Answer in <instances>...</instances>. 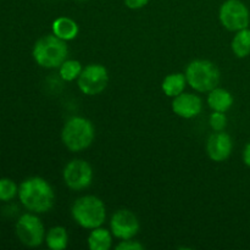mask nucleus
<instances>
[{
    "label": "nucleus",
    "mask_w": 250,
    "mask_h": 250,
    "mask_svg": "<svg viewBox=\"0 0 250 250\" xmlns=\"http://www.w3.org/2000/svg\"><path fill=\"white\" fill-rule=\"evenodd\" d=\"M150 0H124L125 5L131 10H139L146 7Z\"/></svg>",
    "instance_id": "nucleus-23"
},
{
    "label": "nucleus",
    "mask_w": 250,
    "mask_h": 250,
    "mask_svg": "<svg viewBox=\"0 0 250 250\" xmlns=\"http://www.w3.org/2000/svg\"><path fill=\"white\" fill-rule=\"evenodd\" d=\"M172 111L182 119L190 120L197 117L203 110V100L199 95L193 93H181L171 103Z\"/></svg>",
    "instance_id": "nucleus-12"
},
{
    "label": "nucleus",
    "mask_w": 250,
    "mask_h": 250,
    "mask_svg": "<svg viewBox=\"0 0 250 250\" xmlns=\"http://www.w3.org/2000/svg\"><path fill=\"white\" fill-rule=\"evenodd\" d=\"M243 163L244 165L250 167V142L247 144L243 150Z\"/></svg>",
    "instance_id": "nucleus-24"
},
{
    "label": "nucleus",
    "mask_w": 250,
    "mask_h": 250,
    "mask_svg": "<svg viewBox=\"0 0 250 250\" xmlns=\"http://www.w3.org/2000/svg\"><path fill=\"white\" fill-rule=\"evenodd\" d=\"M187 84V78H186L185 73L175 72L170 73L164 78L163 83H161V89L167 97L175 98L185 92Z\"/></svg>",
    "instance_id": "nucleus-16"
},
{
    "label": "nucleus",
    "mask_w": 250,
    "mask_h": 250,
    "mask_svg": "<svg viewBox=\"0 0 250 250\" xmlns=\"http://www.w3.org/2000/svg\"><path fill=\"white\" fill-rule=\"evenodd\" d=\"M95 138V128L92 121L82 116H72L63 124L61 141L72 153L89 148Z\"/></svg>",
    "instance_id": "nucleus-4"
},
{
    "label": "nucleus",
    "mask_w": 250,
    "mask_h": 250,
    "mask_svg": "<svg viewBox=\"0 0 250 250\" xmlns=\"http://www.w3.org/2000/svg\"><path fill=\"white\" fill-rule=\"evenodd\" d=\"M45 244L51 250H63L67 248L68 233L65 227H51L45 234Z\"/></svg>",
    "instance_id": "nucleus-18"
},
{
    "label": "nucleus",
    "mask_w": 250,
    "mask_h": 250,
    "mask_svg": "<svg viewBox=\"0 0 250 250\" xmlns=\"http://www.w3.org/2000/svg\"><path fill=\"white\" fill-rule=\"evenodd\" d=\"M231 49L239 59H246L250 55V28H244L234 32L231 42Z\"/></svg>",
    "instance_id": "nucleus-17"
},
{
    "label": "nucleus",
    "mask_w": 250,
    "mask_h": 250,
    "mask_svg": "<svg viewBox=\"0 0 250 250\" xmlns=\"http://www.w3.org/2000/svg\"><path fill=\"white\" fill-rule=\"evenodd\" d=\"M187 83L192 89L198 93H209L219 87L221 72L212 61L205 59H197L190 61L186 68Z\"/></svg>",
    "instance_id": "nucleus-5"
},
{
    "label": "nucleus",
    "mask_w": 250,
    "mask_h": 250,
    "mask_svg": "<svg viewBox=\"0 0 250 250\" xmlns=\"http://www.w3.org/2000/svg\"><path fill=\"white\" fill-rule=\"evenodd\" d=\"M71 216L82 229H97L106 221V207L104 202L95 195H83L73 202Z\"/></svg>",
    "instance_id": "nucleus-3"
},
{
    "label": "nucleus",
    "mask_w": 250,
    "mask_h": 250,
    "mask_svg": "<svg viewBox=\"0 0 250 250\" xmlns=\"http://www.w3.org/2000/svg\"><path fill=\"white\" fill-rule=\"evenodd\" d=\"M116 250H143L144 247L143 244L139 243L138 241H134L133 238L131 239H124V241L120 242L116 247Z\"/></svg>",
    "instance_id": "nucleus-22"
},
{
    "label": "nucleus",
    "mask_w": 250,
    "mask_h": 250,
    "mask_svg": "<svg viewBox=\"0 0 250 250\" xmlns=\"http://www.w3.org/2000/svg\"><path fill=\"white\" fill-rule=\"evenodd\" d=\"M220 23L229 32L248 28L250 11L242 0H225L219 9Z\"/></svg>",
    "instance_id": "nucleus-7"
},
{
    "label": "nucleus",
    "mask_w": 250,
    "mask_h": 250,
    "mask_svg": "<svg viewBox=\"0 0 250 250\" xmlns=\"http://www.w3.org/2000/svg\"><path fill=\"white\" fill-rule=\"evenodd\" d=\"M109 84V71L102 63H89L83 67L77 85L81 92L89 97L100 94Z\"/></svg>",
    "instance_id": "nucleus-8"
},
{
    "label": "nucleus",
    "mask_w": 250,
    "mask_h": 250,
    "mask_svg": "<svg viewBox=\"0 0 250 250\" xmlns=\"http://www.w3.org/2000/svg\"><path fill=\"white\" fill-rule=\"evenodd\" d=\"M51 29H53V33L56 37H59V38L65 42L73 41L78 36V32H80V27H78L77 22L67 16H60L54 20Z\"/></svg>",
    "instance_id": "nucleus-14"
},
{
    "label": "nucleus",
    "mask_w": 250,
    "mask_h": 250,
    "mask_svg": "<svg viewBox=\"0 0 250 250\" xmlns=\"http://www.w3.org/2000/svg\"><path fill=\"white\" fill-rule=\"evenodd\" d=\"M15 233L20 243L28 248H37L45 242V227L38 214L31 211L24 212L17 219Z\"/></svg>",
    "instance_id": "nucleus-6"
},
{
    "label": "nucleus",
    "mask_w": 250,
    "mask_h": 250,
    "mask_svg": "<svg viewBox=\"0 0 250 250\" xmlns=\"http://www.w3.org/2000/svg\"><path fill=\"white\" fill-rule=\"evenodd\" d=\"M32 56L41 67L48 70L59 68L68 56L67 43L54 33L45 34L34 43Z\"/></svg>",
    "instance_id": "nucleus-2"
},
{
    "label": "nucleus",
    "mask_w": 250,
    "mask_h": 250,
    "mask_svg": "<svg viewBox=\"0 0 250 250\" xmlns=\"http://www.w3.org/2000/svg\"><path fill=\"white\" fill-rule=\"evenodd\" d=\"M207 102L212 111L227 112L233 106L234 99L229 90L221 87H216L212 90H210L209 94H208Z\"/></svg>",
    "instance_id": "nucleus-13"
},
{
    "label": "nucleus",
    "mask_w": 250,
    "mask_h": 250,
    "mask_svg": "<svg viewBox=\"0 0 250 250\" xmlns=\"http://www.w3.org/2000/svg\"><path fill=\"white\" fill-rule=\"evenodd\" d=\"M62 178L71 190L80 192L87 189L92 185L93 168L88 161L83 159H73L63 167Z\"/></svg>",
    "instance_id": "nucleus-9"
},
{
    "label": "nucleus",
    "mask_w": 250,
    "mask_h": 250,
    "mask_svg": "<svg viewBox=\"0 0 250 250\" xmlns=\"http://www.w3.org/2000/svg\"><path fill=\"white\" fill-rule=\"evenodd\" d=\"M141 225L138 217L128 209H120L114 212L110 220V231L115 238L124 241L131 239L138 234Z\"/></svg>",
    "instance_id": "nucleus-10"
},
{
    "label": "nucleus",
    "mask_w": 250,
    "mask_h": 250,
    "mask_svg": "<svg viewBox=\"0 0 250 250\" xmlns=\"http://www.w3.org/2000/svg\"><path fill=\"white\" fill-rule=\"evenodd\" d=\"M20 186L9 177L0 178V202L9 203L19 197Z\"/></svg>",
    "instance_id": "nucleus-20"
},
{
    "label": "nucleus",
    "mask_w": 250,
    "mask_h": 250,
    "mask_svg": "<svg viewBox=\"0 0 250 250\" xmlns=\"http://www.w3.org/2000/svg\"><path fill=\"white\" fill-rule=\"evenodd\" d=\"M112 233L104 227H97L90 229L87 243L90 250H109L112 246Z\"/></svg>",
    "instance_id": "nucleus-15"
},
{
    "label": "nucleus",
    "mask_w": 250,
    "mask_h": 250,
    "mask_svg": "<svg viewBox=\"0 0 250 250\" xmlns=\"http://www.w3.org/2000/svg\"><path fill=\"white\" fill-rule=\"evenodd\" d=\"M76 1H88V0H76Z\"/></svg>",
    "instance_id": "nucleus-25"
},
{
    "label": "nucleus",
    "mask_w": 250,
    "mask_h": 250,
    "mask_svg": "<svg viewBox=\"0 0 250 250\" xmlns=\"http://www.w3.org/2000/svg\"><path fill=\"white\" fill-rule=\"evenodd\" d=\"M19 200L27 211L45 214L54 208L55 192L45 178L33 176L20 183Z\"/></svg>",
    "instance_id": "nucleus-1"
},
{
    "label": "nucleus",
    "mask_w": 250,
    "mask_h": 250,
    "mask_svg": "<svg viewBox=\"0 0 250 250\" xmlns=\"http://www.w3.org/2000/svg\"><path fill=\"white\" fill-rule=\"evenodd\" d=\"M209 125L214 132L225 131L227 126L226 112L212 111V114L209 117Z\"/></svg>",
    "instance_id": "nucleus-21"
},
{
    "label": "nucleus",
    "mask_w": 250,
    "mask_h": 250,
    "mask_svg": "<svg viewBox=\"0 0 250 250\" xmlns=\"http://www.w3.org/2000/svg\"><path fill=\"white\" fill-rule=\"evenodd\" d=\"M82 70V63L80 61L66 59L59 67V75H60L61 80L65 82H73L80 77Z\"/></svg>",
    "instance_id": "nucleus-19"
},
{
    "label": "nucleus",
    "mask_w": 250,
    "mask_h": 250,
    "mask_svg": "<svg viewBox=\"0 0 250 250\" xmlns=\"http://www.w3.org/2000/svg\"><path fill=\"white\" fill-rule=\"evenodd\" d=\"M233 141L225 131L214 132L207 141V154L214 163H224L231 156Z\"/></svg>",
    "instance_id": "nucleus-11"
}]
</instances>
